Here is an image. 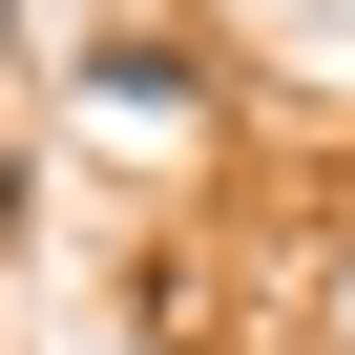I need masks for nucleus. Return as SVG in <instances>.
<instances>
[{
    "mask_svg": "<svg viewBox=\"0 0 355 355\" xmlns=\"http://www.w3.org/2000/svg\"><path fill=\"white\" fill-rule=\"evenodd\" d=\"M0 42H21V0H0Z\"/></svg>",
    "mask_w": 355,
    "mask_h": 355,
    "instance_id": "nucleus-1",
    "label": "nucleus"
}]
</instances>
